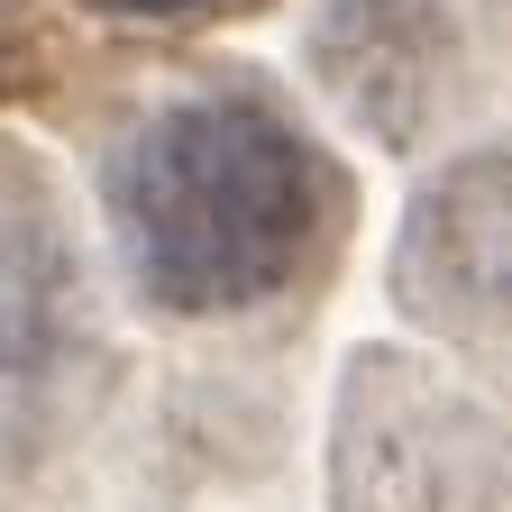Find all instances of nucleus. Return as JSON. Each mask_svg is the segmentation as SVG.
I'll use <instances>...</instances> for the list:
<instances>
[{"instance_id":"5","label":"nucleus","mask_w":512,"mask_h":512,"mask_svg":"<svg viewBox=\"0 0 512 512\" xmlns=\"http://www.w3.org/2000/svg\"><path fill=\"white\" fill-rule=\"evenodd\" d=\"M92 10H119V19H165V10H202V0H92Z\"/></svg>"},{"instance_id":"2","label":"nucleus","mask_w":512,"mask_h":512,"mask_svg":"<svg viewBox=\"0 0 512 512\" xmlns=\"http://www.w3.org/2000/svg\"><path fill=\"white\" fill-rule=\"evenodd\" d=\"M357 421H348V512H448L439 494H458L467 512H512V467L494 448V421L421 394L394 412V384L375 394V375L357 384Z\"/></svg>"},{"instance_id":"4","label":"nucleus","mask_w":512,"mask_h":512,"mask_svg":"<svg viewBox=\"0 0 512 512\" xmlns=\"http://www.w3.org/2000/svg\"><path fill=\"white\" fill-rule=\"evenodd\" d=\"M64 311H74V266L46 220V202L19 183L0 202V375H37L64 348Z\"/></svg>"},{"instance_id":"3","label":"nucleus","mask_w":512,"mask_h":512,"mask_svg":"<svg viewBox=\"0 0 512 512\" xmlns=\"http://www.w3.org/2000/svg\"><path fill=\"white\" fill-rule=\"evenodd\" d=\"M403 293L430 320L512 330V165H467L430 192L403 256Z\"/></svg>"},{"instance_id":"1","label":"nucleus","mask_w":512,"mask_h":512,"mask_svg":"<svg viewBox=\"0 0 512 512\" xmlns=\"http://www.w3.org/2000/svg\"><path fill=\"white\" fill-rule=\"evenodd\" d=\"M110 229L156 311H238L311 256L320 165L256 92H183L119 138Z\"/></svg>"}]
</instances>
